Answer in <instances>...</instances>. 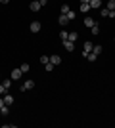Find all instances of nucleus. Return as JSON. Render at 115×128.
<instances>
[{"mask_svg": "<svg viewBox=\"0 0 115 128\" xmlns=\"http://www.w3.org/2000/svg\"><path fill=\"white\" fill-rule=\"evenodd\" d=\"M100 16H102V17H115V10H107V8H102V10H100Z\"/></svg>", "mask_w": 115, "mask_h": 128, "instance_id": "1", "label": "nucleus"}, {"mask_svg": "<svg viewBox=\"0 0 115 128\" xmlns=\"http://www.w3.org/2000/svg\"><path fill=\"white\" fill-rule=\"evenodd\" d=\"M35 88V80H27L21 84V92H27V90H33Z\"/></svg>", "mask_w": 115, "mask_h": 128, "instance_id": "2", "label": "nucleus"}, {"mask_svg": "<svg viewBox=\"0 0 115 128\" xmlns=\"http://www.w3.org/2000/svg\"><path fill=\"white\" fill-rule=\"evenodd\" d=\"M92 50H94V44H92V42H84V48H82V56L86 58V56L92 52Z\"/></svg>", "mask_w": 115, "mask_h": 128, "instance_id": "3", "label": "nucleus"}, {"mask_svg": "<svg viewBox=\"0 0 115 128\" xmlns=\"http://www.w3.org/2000/svg\"><path fill=\"white\" fill-rule=\"evenodd\" d=\"M40 27H42L40 21H33L31 25H29V31H31V32H38V31H40Z\"/></svg>", "mask_w": 115, "mask_h": 128, "instance_id": "4", "label": "nucleus"}, {"mask_svg": "<svg viewBox=\"0 0 115 128\" xmlns=\"http://www.w3.org/2000/svg\"><path fill=\"white\" fill-rule=\"evenodd\" d=\"M88 4H90V10H100L102 8V0H90Z\"/></svg>", "mask_w": 115, "mask_h": 128, "instance_id": "5", "label": "nucleus"}, {"mask_svg": "<svg viewBox=\"0 0 115 128\" xmlns=\"http://www.w3.org/2000/svg\"><path fill=\"white\" fill-rule=\"evenodd\" d=\"M94 25H96V21H94V19H92L90 16H86V17H84V27H88V29H92Z\"/></svg>", "mask_w": 115, "mask_h": 128, "instance_id": "6", "label": "nucleus"}, {"mask_svg": "<svg viewBox=\"0 0 115 128\" xmlns=\"http://www.w3.org/2000/svg\"><path fill=\"white\" fill-rule=\"evenodd\" d=\"M58 23H60L61 27H65L67 23H69V19H67V16H63V14H60V16H58Z\"/></svg>", "mask_w": 115, "mask_h": 128, "instance_id": "7", "label": "nucleus"}, {"mask_svg": "<svg viewBox=\"0 0 115 128\" xmlns=\"http://www.w3.org/2000/svg\"><path fill=\"white\" fill-rule=\"evenodd\" d=\"M63 48H65L67 52H73V48H75V42H71V40H63Z\"/></svg>", "mask_w": 115, "mask_h": 128, "instance_id": "8", "label": "nucleus"}, {"mask_svg": "<svg viewBox=\"0 0 115 128\" xmlns=\"http://www.w3.org/2000/svg\"><path fill=\"white\" fill-rule=\"evenodd\" d=\"M29 10H31V12H38V10H40V2H37V0H33V2L29 4Z\"/></svg>", "mask_w": 115, "mask_h": 128, "instance_id": "9", "label": "nucleus"}, {"mask_svg": "<svg viewBox=\"0 0 115 128\" xmlns=\"http://www.w3.org/2000/svg\"><path fill=\"white\" fill-rule=\"evenodd\" d=\"M2 98H4V103H6V105H12V103H14V96H12V94H8V92H6Z\"/></svg>", "mask_w": 115, "mask_h": 128, "instance_id": "10", "label": "nucleus"}, {"mask_svg": "<svg viewBox=\"0 0 115 128\" xmlns=\"http://www.w3.org/2000/svg\"><path fill=\"white\" fill-rule=\"evenodd\" d=\"M21 75H23V73H21V69H14V71H12V80L21 78Z\"/></svg>", "mask_w": 115, "mask_h": 128, "instance_id": "11", "label": "nucleus"}, {"mask_svg": "<svg viewBox=\"0 0 115 128\" xmlns=\"http://www.w3.org/2000/svg\"><path fill=\"white\" fill-rule=\"evenodd\" d=\"M50 63L60 65V63H61V58H60V56H50Z\"/></svg>", "mask_w": 115, "mask_h": 128, "instance_id": "12", "label": "nucleus"}, {"mask_svg": "<svg viewBox=\"0 0 115 128\" xmlns=\"http://www.w3.org/2000/svg\"><path fill=\"white\" fill-rule=\"evenodd\" d=\"M88 10H90V4H86V2H81V12H82V14H88Z\"/></svg>", "mask_w": 115, "mask_h": 128, "instance_id": "13", "label": "nucleus"}, {"mask_svg": "<svg viewBox=\"0 0 115 128\" xmlns=\"http://www.w3.org/2000/svg\"><path fill=\"white\" fill-rule=\"evenodd\" d=\"M77 38H79V34H77L75 31H73V32H69V34H67V40H71V42H75Z\"/></svg>", "mask_w": 115, "mask_h": 128, "instance_id": "14", "label": "nucleus"}, {"mask_svg": "<svg viewBox=\"0 0 115 128\" xmlns=\"http://www.w3.org/2000/svg\"><path fill=\"white\" fill-rule=\"evenodd\" d=\"M63 16H67V19H69V21H73V19H75V12H73V10H69L67 14H63Z\"/></svg>", "mask_w": 115, "mask_h": 128, "instance_id": "15", "label": "nucleus"}, {"mask_svg": "<svg viewBox=\"0 0 115 128\" xmlns=\"http://www.w3.org/2000/svg\"><path fill=\"white\" fill-rule=\"evenodd\" d=\"M0 113H2L4 117H6V115H10V105H4L2 109H0Z\"/></svg>", "mask_w": 115, "mask_h": 128, "instance_id": "16", "label": "nucleus"}, {"mask_svg": "<svg viewBox=\"0 0 115 128\" xmlns=\"http://www.w3.org/2000/svg\"><path fill=\"white\" fill-rule=\"evenodd\" d=\"M86 59H88V61H96V59H98V56H96L94 52H90V54L86 56Z\"/></svg>", "mask_w": 115, "mask_h": 128, "instance_id": "17", "label": "nucleus"}, {"mask_svg": "<svg viewBox=\"0 0 115 128\" xmlns=\"http://www.w3.org/2000/svg\"><path fill=\"white\" fill-rule=\"evenodd\" d=\"M94 54H96V56H100V54H102V46H100V44H94V50H92Z\"/></svg>", "mask_w": 115, "mask_h": 128, "instance_id": "18", "label": "nucleus"}, {"mask_svg": "<svg viewBox=\"0 0 115 128\" xmlns=\"http://www.w3.org/2000/svg\"><path fill=\"white\" fill-rule=\"evenodd\" d=\"M19 69H21V73H29V69H31V67H29V63H21V67H19Z\"/></svg>", "mask_w": 115, "mask_h": 128, "instance_id": "19", "label": "nucleus"}, {"mask_svg": "<svg viewBox=\"0 0 115 128\" xmlns=\"http://www.w3.org/2000/svg\"><path fill=\"white\" fill-rule=\"evenodd\" d=\"M69 10H71V8H69V4H63V6H61V10H60V14H67Z\"/></svg>", "mask_w": 115, "mask_h": 128, "instance_id": "20", "label": "nucleus"}, {"mask_svg": "<svg viewBox=\"0 0 115 128\" xmlns=\"http://www.w3.org/2000/svg\"><path fill=\"white\" fill-rule=\"evenodd\" d=\"M90 32H92V34H100V27H98V23H96V25L90 29Z\"/></svg>", "mask_w": 115, "mask_h": 128, "instance_id": "21", "label": "nucleus"}, {"mask_svg": "<svg viewBox=\"0 0 115 128\" xmlns=\"http://www.w3.org/2000/svg\"><path fill=\"white\" fill-rule=\"evenodd\" d=\"M54 67H56V65H54V63H50V61H48V63H46V65H44V69L48 71V73H50V71H52V69H54Z\"/></svg>", "mask_w": 115, "mask_h": 128, "instance_id": "22", "label": "nucleus"}, {"mask_svg": "<svg viewBox=\"0 0 115 128\" xmlns=\"http://www.w3.org/2000/svg\"><path fill=\"white\" fill-rule=\"evenodd\" d=\"M105 8H107V10H115V0H109V2H107V6H105Z\"/></svg>", "mask_w": 115, "mask_h": 128, "instance_id": "23", "label": "nucleus"}, {"mask_svg": "<svg viewBox=\"0 0 115 128\" xmlns=\"http://www.w3.org/2000/svg\"><path fill=\"white\" fill-rule=\"evenodd\" d=\"M48 61H50V56H42V58H40V63L42 65H46Z\"/></svg>", "mask_w": 115, "mask_h": 128, "instance_id": "24", "label": "nucleus"}, {"mask_svg": "<svg viewBox=\"0 0 115 128\" xmlns=\"http://www.w3.org/2000/svg\"><path fill=\"white\" fill-rule=\"evenodd\" d=\"M67 34H69L67 31H61L60 32V38H61V40H67Z\"/></svg>", "mask_w": 115, "mask_h": 128, "instance_id": "25", "label": "nucleus"}, {"mask_svg": "<svg viewBox=\"0 0 115 128\" xmlns=\"http://www.w3.org/2000/svg\"><path fill=\"white\" fill-rule=\"evenodd\" d=\"M6 92H8V88H6V86H4V84H0V96H4Z\"/></svg>", "mask_w": 115, "mask_h": 128, "instance_id": "26", "label": "nucleus"}, {"mask_svg": "<svg viewBox=\"0 0 115 128\" xmlns=\"http://www.w3.org/2000/svg\"><path fill=\"white\" fill-rule=\"evenodd\" d=\"M2 84H4V86H6V88H10V86H12V80H10V78H6V80H4V82H2Z\"/></svg>", "mask_w": 115, "mask_h": 128, "instance_id": "27", "label": "nucleus"}, {"mask_svg": "<svg viewBox=\"0 0 115 128\" xmlns=\"http://www.w3.org/2000/svg\"><path fill=\"white\" fill-rule=\"evenodd\" d=\"M4 105H6V103H4V98L0 96V109H2V107H4Z\"/></svg>", "mask_w": 115, "mask_h": 128, "instance_id": "28", "label": "nucleus"}, {"mask_svg": "<svg viewBox=\"0 0 115 128\" xmlns=\"http://www.w3.org/2000/svg\"><path fill=\"white\" fill-rule=\"evenodd\" d=\"M0 2H2V4H8V2H10V0H0Z\"/></svg>", "mask_w": 115, "mask_h": 128, "instance_id": "29", "label": "nucleus"}, {"mask_svg": "<svg viewBox=\"0 0 115 128\" xmlns=\"http://www.w3.org/2000/svg\"><path fill=\"white\" fill-rule=\"evenodd\" d=\"M81 2H86V4H88V2H90V0H81Z\"/></svg>", "mask_w": 115, "mask_h": 128, "instance_id": "30", "label": "nucleus"}, {"mask_svg": "<svg viewBox=\"0 0 115 128\" xmlns=\"http://www.w3.org/2000/svg\"><path fill=\"white\" fill-rule=\"evenodd\" d=\"M37 2H40V0H37Z\"/></svg>", "mask_w": 115, "mask_h": 128, "instance_id": "31", "label": "nucleus"}]
</instances>
